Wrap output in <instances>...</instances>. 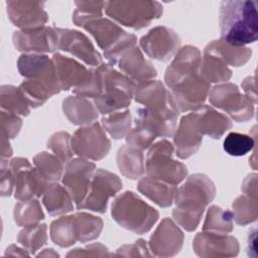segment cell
Returning <instances> with one entry per match:
<instances>
[{
	"label": "cell",
	"instance_id": "obj_1",
	"mask_svg": "<svg viewBox=\"0 0 258 258\" xmlns=\"http://www.w3.org/2000/svg\"><path fill=\"white\" fill-rule=\"evenodd\" d=\"M216 186L204 173L189 175L179 186L174 197L173 221L187 232L195 231L203 217L206 207L214 200Z\"/></svg>",
	"mask_w": 258,
	"mask_h": 258
},
{
	"label": "cell",
	"instance_id": "obj_2",
	"mask_svg": "<svg viewBox=\"0 0 258 258\" xmlns=\"http://www.w3.org/2000/svg\"><path fill=\"white\" fill-rule=\"evenodd\" d=\"M221 39L235 46L255 42L258 33L257 3L251 0H226L220 4Z\"/></svg>",
	"mask_w": 258,
	"mask_h": 258
},
{
	"label": "cell",
	"instance_id": "obj_3",
	"mask_svg": "<svg viewBox=\"0 0 258 258\" xmlns=\"http://www.w3.org/2000/svg\"><path fill=\"white\" fill-rule=\"evenodd\" d=\"M111 216L120 227L135 234H144L155 225L159 213L139 196L126 190L112 203Z\"/></svg>",
	"mask_w": 258,
	"mask_h": 258
},
{
	"label": "cell",
	"instance_id": "obj_4",
	"mask_svg": "<svg viewBox=\"0 0 258 258\" xmlns=\"http://www.w3.org/2000/svg\"><path fill=\"white\" fill-rule=\"evenodd\" d=\"M102 78V93L94 99L99 113L107 115L126 109L134 98L136 84L109 63L98 67Z\"/></svg>",
	"mask_w": 258,
	"mask_h": 258
},
{
	"label": "cell",
	"instance_id": "obj_5",
	"mask_svg": "<svg viewBox=\"0 0 258 258\" xmlns=\"http://www.w3.org/2000/svg\"><path fill=\"white\" fill-rule=\"evenodd\" d=\"M174 145L162 139L152 144L146 155L145 171L147 175L177 185L187 176V167L180 161L173 158Z\"/></svg>",
	"mask_w": 258,
	"mask_h": 258
},
{
	"label": "cell",
	"instance_id": "obj_6",
	"mask_svg": "<svg viewBox=\"0 0 258 258\" xmlns=\"http://www.w3.org/2000/svg\"><path fill=\"white\" fill-rule=\"evenodd\" d=\"M105 12L124 26L141 29L147 27L154 19H158L163 9L157 1L121 0L106 2Z\"/></svg>",
	"mask_w": 258,
	"mask_h": 258
},
{
	"label": "cell",
	"instance_id": "obj_7",
	"mask_svg": "<svg viewBox=\"0 0 258 258\" xmlns=\"http://www.w3.org/2000/svg\"><path fill=\"white\" fill-rule=\"evenodd\" d=\"M134 100L142 104L153 117L177 124L179 110L168 89L158 80H148L137 84Z\"/></svg>",
	"mask_w": 258,
	"mask_h": 258
},
{
	"label": "cell",
	"instance_id": "obj_8",
	"mask_svg": "<svg viewBox=\"0 0 258 258\" xmlns=\"http://www.w3.org/2000/svg\"><path fill=\"white\" fill-rule=\"evenodd\" d=\"M166 86L179 112L194 111L203 106L211 90V84L200 76L199 71L187 72Z\"/></svg>",
	"mask_w": 258,
	"mask_h": 258
},
{
	"label": "cell",
	"instance_id": "obj_9",
	"mask_svg": "<svg viewBox=\"0 0 258 258\" xmlns=\"http://www.w3.org/2000/svg\"><path fill=\"white\" fill-rule=\"evenodd\" d=\"M208 97L215 108L223 110L236 122H247L254 116V104L235 84L216 85Z\"/></svg>",
	"mask_w": 258,
	"mask_h": 258
},
{
	"label": "cell",
	"instance_id": "obj_10",
	"mask_svg": "<svg viewBox=\"0 0 258 258\" xmlns=\"http://www.w3.org/2000/svg\"><path fill=\"white\" fill-rule=\"evenodd\" d=\"M71 145L79 157L95 161L103 159L111 149V141L97 121L76 130L71 138Z\"/></svg>",
	"mask_w": 258,
	"mask_h": 258
},
{
	"label": "cell",
	"instance_id": "obj_11",
	"mask_svg": "<svg viewBox=\"0 0 258 258\" xmlns=\"http://www.w3.org/2000/svg\"><path fill=\"white\" fill-rule=\"evenodd\" d=\"M122 186V180L117 174L103 168L96 169L89 191L79 210L87 209L100 214L105 213L109 199L114 197Z\"/></svg>",
	"mask_w": 258,
	"mask_h": 258
},
{
	"label": "cell",
	"instance_id": "obj_12",
	"mask_svg": "<svg viewBox=\"0 0 258 258\" xmlns=\"http://www.w3.org/2000/svg\"><path fill=\"white\" fill-rule=\"evenodd\" d=\"M95 170V163L82 157L72 158L66 163L61 182L71 195L78 210L89 191Z\"/></svg>",
	"mask_w": 258,
	"mask_h": 258
},
{
	"label": "cell",
	"instance_id": "obj_13",
	"mask_svg": "<svg viewBox=\"0 0 258 258\" xmlns=\"http://www.w3.org/2000/svg\"><path fill=\"white\" fill-rule=\"evenodd\" d=\"M73 22L90 32L104 51L113 46L126 34L118 24L103 17V15H88L75 10Z\"/></svg>",
	"mask_w": 258,
	"mask_h": 258
},
{
	"label": "cell",
	"instance_id": "obj_14",
	"mask_svg": "<svg viewBox=\"0 0 258 258\" xmlns=\"http://www.w3.org/2000/svg\"><path fill=\"white\" fill-rule=\"evenodd\" d=\"M12 42L18 51L26 53H46L58 49V36L55 28L46 25L16 30L13 32Z\"/></svg>",
	"mask_w": 258,
	"mask_h": 258
},
{
	"label": "cell",
	"instance_id": "obj_15",
	"mask_svg": "<svg viewBox=\"0 0 258 258\" xmlns=\"http://www.w3.org/2000/svg\"><path fill=\"white\" fill-rule=\"evenodd\" d=\"M139 45L150 58L166 61L177 51L180 39L171 28L156 26L140 38Z\"/></svg>",
	"mask_w": 258,
	"mask_h": 258
},
{
	"label": "cell",
	"instance_id": "obj_16",
	"mask_svg": "<svg viewBox=\"0 0 258 258\" xmlns=\"http://www.w3.org/2000/svg\"><path fill=\"white\" fill-rule=\"evenodd\" d=\"M58 36V49L78 57L86 64L99 67L102 56L86 34L79 30L54 27Z\"/></svg>",
	"mask_w": 258,
	"mask_h": 258
},
{
	"label": "cell",
	"instance_id": "obj_17",
	"mask_svg": "<svg viewBox=\"0 0 258 258\" xmlns=\"http://www.w3.org/2000/svg\"><path fill=\"white\" fill-rule=\"evenodd\" d=\"M184 235L170 218L161 220L149 239V249L153 256L172 257L177 255L183 245Z\"/></svg>",
	"mask_w": 258,
	"mask_h": 258
},
{
	"label": "cell",
	"instance_id": "obj_18",
	"mask_svg": "<svg viewBox=\"0 0 258 258\" xmlns=\"http://www.w3.org/2000/svg\"><path fill=\"white\" fill-rule=\"evenodd\" d=\"M192 249L200 257H234L240 250L237 238L228 234L203 231L192 240Z\"/></svg>",
	"mask_w": 258,
	"mask_h": 258
},
{
	"label": "cell",
	"instance_id": "obj_19",
	"mask_svg": "<svg viewBox=\"0 0 258 258\" xmlns=\"http://www.w3.org/2000/svg\"><path fill=\"white\" fill-rule=\"evenodd\" d=\"M6 10L10 21L20 29L42 27L48 20L42 1H6Z\"/></svg>",
	"mask_w": 258,
	"mask_h": 258
},
{
	"label": "cell",
	"instance_id": "obj_20",
	"mask_svg": "<svg viewBox=\"0 0 258 258\" xmlns=\"http://www.w3.org/2000/svg\"><path fill=\"white\" fill-rule=\"evenodd\" d=\"M196 130L203 137L205 135L213 138H221L226 131L231 129V119L215 110L209 105H203L189 113Z\"/></svg>",
	"mask_w": 258,
	"mask_h": 258
},
{
	"label": "cell",
	"instance_id": "obj_21",
	"mask_svg": "<svg viewBox=\"0 0 258 258\" xmlns=\"http://www.w3.org/2000/svg\"><path fill=\"white\" fill-rule=\"evenodd\" d=\"M17 69L26 80H41L58 84L53 61L44 53L21 54L17 60Z\"/></svg>",
	"mask_w": 258,
	"mask_h": 258
},
{
	"label": "cell",
	"instance_id": "obj_22",
	"mask_svg": "<svg viewBox=\"0 0 258 258\" xmlns=\"http://www.w3.org/2000/svg\"><path fill=\"white\" fill-rule=\"evenodd\" d=\"M117 64L122 74L132 80L136 85L148 80H153L157 76L153 64L144 57L141 49L137 46L125 52L118 60Z\"/></svg>",
	"mask_w": 258,
	"mask_h": 258
},
{
	"label": "cell",
	"instance_id": "obj_23",
	"mask_svg": "<svg viewBox=\"0 0 258 258\" xmlns=\"http://www.w3.org/2000/svg\"><path fill=\"white\" fill-rule=\"evenodd\" d=\"M51 182L43 175L37 167H28L16 174L14 198L18 201L42 197Z\"/></svg>",
	"mask_w": 258,
	"mask_h": 258
},
{
	"label": "cell",
	"instance_id": "obj_24",
	"mask_svg": "<svg viewBox=\"0 0 258 258\" xmlns=\"http://www.w3.org/2000/svg\"><path fill=\"white\" fill-rule=\"evenodd\" d=\"M203 142V136L198 133L189 114L181 117L173 134L174 152L180 159H186L195 154Z\"/></svg>",
	"mask_w": 258,
	"mask_h": 258
},
{
	"label": "cell",
	"instance_id": "obj_25",
	"mask_svg": "<svg viewBox=\"0 0 258 258\" xmlns=\"http://www.w3.org/2000/svg\"><path fill=\"white\" fill-rule=\"evenodd\" d=\"M51 59L54 64L58 84L60 89L63 91H68L79 86L88 74L89 70L84 64L70 56L56 52L53 53Z\"/></svg>",
	"mask_w": 258,
	"mask_h": 258
},
{
	"label": "cell",
	"instance_id": "obj_26",
	"mask_svg": "<svg viewBox=\"0 0 258 258\" xmlns=\"http://www.w3.org/2000/svg\"><path fill=\"white\" fill-rule=\"evenodd\" d=\"M62 112L72 124L81 127L93 124L99 116L95 104L78 95L70 96L62 101Z\"/></svg>",
	"mask_w": 258,
	"mask_h": 258
},
{
	"label": "cell",
	"instance_id": "obj_27",
	"mask_svg": "<svg viewBox=\"0 0 258 258\" xmlns=\"http://www.w3.org/2000/svg\"><path fill=\"white\" fill-rule=\"evenodd\" d=\"M204 53L221 59L227 66L241 67L251 58L252 50L247 46H235L222 39H216L206 45Z\"/></svg>",
	"mask_w": 258,
	"mask_h": 258
},
{
	"label": "cell",
	"instance_id": "obj_28",
	"mask_svg": "<svg viewBox=\"0 0 258 258\" xmlns=\"http://www.w3.org/2000/svg\"><path fill=\"white\" fill-rule=\"evenodd\" d=\"M138 190L161 208L172 205L177 190L176 185L153 178L149 175L142 176L137 184Z\"/></svg>",
	"mask_w": 258,
	"mask_h": 258
},
{
	"label": "cell",
	"instance_id": "obj_29",
	"mask_svg": "<svg viewBox=\"0 0 258 258\" xmlns=\"http://www.w3.org/2000/svg\"><path fill=\"white\" fill-rule=\"evenodd\" d=\"M116 160L120 172L129 179H137L145 172L143 150L129 144L123 145L118 149Z\"/></svg>",
	"mask_w": 258,
	"mask_h": 258
},
{
	"label": "cell",
	"instance_id": "obj_30",
	"mask_svg": "<svg viewBox=\"0 0 258 258\" xmlns=\"http://www.w3.org/2000/svg\"><path fill=\"white\" fill-rule=\"evenodd\" d=\"M19 89L29 106L33 109L42 106L51 96L61 91L57 83L41 80H25L19 85Z\"/></svg>",
	"mask_w": 258,
	"mask_h": 258
},
{
	"label": "cell",
	"instance_id": "obj_31",
	"mask_svg": "<svg viewBox=\"0 0 258 258\" xmlns=\"http://www.w3.org/2000/svg\"><path fill=\"white\" fill-rule=\"evenodd\" d=\"M73 202L67 188L57 182H51L42 195V204L50 216H60L72 212Z\"/></svg>",
	"mask_w": 258,
	"mask_h": 258
},
{
	"label": "cell",
	"instance_id": "obj_32",
	"mask_svg": "<svg viewBox=\"0 0 258 258\" xmlns=\"http://www.w3.org/2000/svg\"><path fill=\"white\" fill-rule=\"evenodd\" d=\"M0 106L1 110L20 116H27L30 113V106L19 87L12 85L1 86Z\"/></svg>",
	"mask_w": 258,
	"mask_h": 258
},
{
	"label": "cell",
	"instance_id": "obj_33",
	"mask_svg": "<svg viewBox=\"0 0 258 258\" xmlns=\"http://www.w3.org/2000/svg\"><path fill=\"white\" fill-rule=\"evenodd\" d=\"M233 221L234 215L232 211L212 206L207 212L203 224V231L217 234H229L234 229Z\"/></svg>",
	"mask_w": 258,
	"mask_h": 258
},
{
	"label": "cell",
	"instance_id": "obj_34",
	"mask_svg": "<svg viewBox=\"0 0 258 258\" xmlns=\"http://www.w3.org/2000/svg\"><path fill=\"white\" fill-rule=\"evenodd\" d=\"M76 234L79 242L85 243L97 239L103 230V220L89 213L74 214Z\"/></svg>",
	"mask_w": 258,
	"mask_h": 258
},
{
	"label": "cell",
	"instance_id": "obj_35",
	"mask_svg": "<svg viewBox=\"0 0 258 258\" xmlns=\"http://www.w3.org/2000/svg\"><path fill=\"white\" fill-rule=\"evenodd\" d=\"M51 241L62 248L74 245L77 241L74 215L62 216L51 222L49 227Z\"/></svg>",
	"mask_w": 258,
	"mask_h": 258
},
{
	"label": "cell",
	"instance_id": "obj_36",
	"mask_svg": "<svg viewBox=\"0 0 258 258\" xmlns=\"http://www.w3.org/2000/svg\"><path fill=\"white\" fill-rule=\"evenodd\" d=\"M200 76L208 83H227L232 77V70L221 59L204 53L199 70Z\"/></svg>",
	"mask_w": 258,
	"mask_h": 258
},
{
	"label": "cell",
	"instance_id": "obj_37",
	"mask_svg": "<svg viewBox=\"0 0 258 258\" xmlns=\"http://www.w3.org/2000/svg\"><path fill=\"white\" fill-rule=\"evenodd\" d=\"M17 242L30 254H34L47 242L46 224H32L25 226L17 236Z\"/></svg>",
	"mask_w": 258,
	"mask_h": 258
},
{
	"label": "cell",
	"instance_id": "obj_38",
	"mask_svg": "<svg viewBox=\"0 0 258 258\" xmlns=\"http://www.w3.org/2000/svg\"><path fill=\"white\" fill-rule=\"evenodd\" d=\"M14 222L19 227L39 223L44 219V214L37 199L19 201L14 206Z\"/></svg>",
	"mask_w": 258,
	"mask_h": 258
},
{
	"label": "cell",
	"instance_id": "obj_39",
	"mask_svg": "<svg viewBox=\"0 0 258 258\" xmlns=\"http://www.w3.org/2000/svg\"><path fill=\"white\" fill-rule=\"evenodd\" d=\"M232 209L234 220L236 224L240 226H246L257 220L258 203L256 198H252L245 194L241 195L234 200Z\"/></svg>",
	"mask_w": 258,
	"mask_h": 258
},
{
	"label": "cell",
	"instance_id": "obj_40",
	"mask_svg": "<svg viewBox=\"0 0 258 258\" xmlns=\"http://www.w3.org/2000/svg\"><path fill=\"white\" fill-rule=\"evenodd\" d=\"M102 125L105 131L113 139H121L131 129V114L129 110L116 111L107 114L102 118Z\"/></svg>",
	"mask_w": 258,
	"mask_h": 258
},
{
	"label": "cell",
	"instance_id": "obj_41",
	"mask_svg": "<svg viewBox=\"0 0 258 258\" xmlns=\"http://www.w3.org/2000/svg\"><path fill=\"white\" fill-rule=\"evenodd\" d=\"M33 164L37 167L49 182H57L63 172V163L51 153L41 151L33 157Z\"/></svg>",
	"mask_w": 258,
	"mask_h": 258
},
{
	"label": "cell",
	"instance_id": "obj_42",
	"mask_svg": "<svg viewBox=\"0 0 258 258\" xmlns=\"http://www.w3.org/2000/svg\"><path fill=\"white\" fill-rule=\"evenodd\" d=\"M256 144V135L252 136L239 133L230 132L224 139L223 148L229 155L243 156L250 152Z\"/></svg>",
	"mask_w": 258,
	"mask_h": 258
},
{
	"label": "cell",
	"instance_id": "obj_43",
	"mask_svg": "<svg viewBox=\"0 0 258 258\" xmlns=\"http://www.w3.org/2000/svg\"><path fill=\"white\" fill-rule=\"evenodd\" d=\"M72 136L64 131L53 133L47 140V148L54 154L63 164L69 162L75 154L71 145Z\"/></svg>",
	"mask_w": 258,
	"mask_h": 258
},
{
	"label": "cell",
	"instance_id": "obj_44",
	"mask_svg": "<svg viewBox=\"0 0 258 258\" xmlns=\"http://www.w3.org/2000/svg\"><path fill=\"white\" fill-rule=\"evenodd\" d=\"M73 93L85 98L96 99L102 93V78L98 67L96 69L91 68L85 80L76 88L73 89Z\"/></svg>",
	"mask_w": 258,
	"mask_h": 258
},
{
	"label": "cell",
	"instance_id": "obj_45",
	"mask_svg": "<svg viewBox=\"0 0 258 258\" xmlns=\"http://www.w3.org/2000/svg\"><path fill=\"white\" fill-rule=\"evenodd\" d=\"M136 35L126 32V34L122 38H120L113 46L104 51V56L108 60L109 64L114 67L115 64H117L118 60L125 52H127L132 47L136 46Z\"/></svg>",
	"mask_w": 258,
	"mask_h": 258
},
{
	"label": "cell",
	"instance_id": "obj_46",
	"mask_svg": "<svg viewBox=\"0 0 258 258\" xmlns=\"http://www.w3.org/2000/svg\"><path fill=\"white\" fill-rule=\"evenodd\" d=\"M0 120H1V136L6 137L9 140L15 138L18 135L22 126L21 118L16 114L1 110Z\"/></svg>",
	"mask_w": 258,
	"mask_h": 258
},
{
	"label": "cell",
	"instance_id": "obj_47",
	"mask_svg": "<svg viewBox=\"0 0 258 258\" xmlns=\"http://www.w3.org/2000/svg\"><path fill=\"white\" fill-rule=\"evenodd\" d=\"M155 138L156 137L154 135L150 134L149 132L145 131L143 128L135 124L134 127L131 128L129 132L126 134L127 144L141 150L149 148L152 145Z\"/></svg>",
	"mask_w": 258,
	"mask_h": 258
},
{
	"label": "cell",
	"instance_id": "obj_48",
	"mask_svg": "<svg viewBox=\"0 0 258 258\" xmlns=\"http://www.w3.org/2000/svg\"><path fill=\"white\" fill-rule=\"evenodd\" d=\"M150 249L148 248L146 241L143 239H138L133 244H125L117 249L113 256H124V257H151L153 256L152 253L149 252Z\"/></svg>",
	"mask_w": 258,
	"mask_h": 258
},
{
	"label": "cell",
	"instance_id": "obj_49",
	"mask_svg": "<svg viewBox=\"0 0 258 258\" xmlns=\"http://www.w3.org/2000/svg\"><path fill=\"white\" fill-rule=\"evenodd\" d=\"M111 254L108 252V248L100 243H94L90 244L89 246L85 248H77L72 251H70L67 254V257H90V256H110Z\"/></svg>",
	"mask_w": 258,
	"mask_h": 258
},
{
	"label": "cell",
	"instance_id": "obj_50",
	"mask_svg": "<svg viewBox=\"0 0 258 258\" xmlns=\"http://www.w3.org/2000/svg\"><path fill=\"white\" fill-rule=\"evenodd\" d=\"M8 161L1 160V196L2 197H9L15 186V175L10 171L7 166Z\"/></svg>",
	"mask_w": 258,
	"mask_h": 258
},
{
	"label": "cell",
	"instance_id": "obj_51",
	"mask_svg": "<svg viewBox=\"0 0 258 258\" xmlns=\"http://www.w3.org/2000/svg\"><path fill=\"white\" fill-rule=\"evenodd\" d=\"M76 10L88 15H103L106 2L104 1H76Z\"/></svg>",
	"mask_w": 258,
	"mask_h": 258
},
{
	"label": "cell",
	"instance_id": "obj_52",
	"mask_svg": "<svg viewBox=\"0 0 258 258\" xmlns=\"http://www.w3.org/2000/svg\"><path fill=\"white\" fill-rule=\"evenodd\" d=\"M241 87L252 103L255 105L257 103V92H256V78L255 76H249L245 78L241 84Z\"/></svg>",
	"mask_w": 258,
	"mask_h": 258
},
{
	"label": "cell",
	"instance_id": "obj_53",
	"mask_svg": "<svg viewBox=\"0 0 258 258\" xmlns=\"http://www.w3.org/2000/svg\"><path fill=\"white\" fill-rule=\"evenodd\" d=\"M241 189L245 195L257 199V174L251 173L247 175L243 180Z\"/></svg>",
	"mask_w": 258,
	"mask_h": 258
},
{
	"label": "cell",
	"instance_id": "obj_54",
	"mask_svg": "<svg viewBox=\"0 0 258 258\" xmlns=\"http://www.w3.org/2000/svg\"><path fill=\"white\" fill-rule=\"evenodd\" d=\"M13 150L9 139L1 136V160H6L12 156Z\"/></svg>",
	"mask_w": 258,
	"mask_h": 258
},
{
	"label": "cell",
	"instance_id": "obj_55",
	"mask_svg": "<svg viewBox=\"0 0 258 258\" xmlns=\"http://www.w3.org/2000/svg\"><path fill=\"white\" fill-rule=\"evenodd\" d=\"M5 255H11V256H29L30 253L26 249H22L17 247L16 245L12 244L9 247H7L5 251Z\"/></svg>",
	"mask_w": 258,
	"mask_h": 258
},
{
	"label": "cell",
	"instance_id": "obj_56",
	"mask_svg": "<svg viewBox=\"0 0 258 258\" xmlns=\"http://www.w3.org/2000/svg\"><path fill=\"white\" fill-rule=\"evenodd\" d=\"M41 256H48V257H57L58 254L56 252L53 251V249L48 248V249H44L42 253H39L37 255V257H41Z\"/></svg>",
	"mask_w": 258,
	"mask_h": 258
}]
</instances>
